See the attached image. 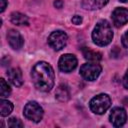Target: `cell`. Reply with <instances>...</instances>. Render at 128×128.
<instances>
[{
    "instance_id": "6",
    "label": "cell",
    "mask_w": 128,
    "mask_h": 128,
    "mask_svg": "<svg viewBox=\"0 0 128 128\" xmlns=\"http://www.w3.org/2000/svg\"><path fill=\"white\" fill-rule=\"evenodd\" d=\"M67 40H68L67 34L61 30L52 32L48 37L49 45L51 46V48H53L56 51H59L62 48H64L67 44Z\"/></svg>"
},
{
    "instance_id": "1",
    "label": "cell",
    "mask_w": 128,
    "mask_h": 128,
    "mask_svg": "<svg viewBox=\"0 0 128 128\" xmlns=\"http://www.w3.org/2000/svg\"><path fill=\"white\" fill-rule=\"evenodd\" d=\"M31 78L34 86L43 92L50 91L55 82V74L52 66L44 61L37 62L31 71Z\"/></svg>"
},
{
    "instance_id": "12",
    "label": "cell",
    "mask_w": 128,
    "mask_h": 128,
    "mask_svg": "<svg viewBox=\"0 0 128 128\" xmlns=\"http://www.w3.org/2000/svg\"><path fill=\"white\" fill-rule=\"evenodd\" d=\"M55 97L61 101V102H66L69 100L70 98V92H69V89L66 85L64 84H61L57 87L56 89V92H55Z\"/></svg>"
},
{
    "instance_id": "20",
    "label": "cell",
    "mask_w": 128,
    "mask_h": 128,
    "mask_svg": "<svg viewBox=\"0 0 128 128\" xmlns=\"http://www.w3.org/2000/svg\"><path fill=\"white\" fill-rule=\"evenodd\" d=\"M122 44L125 48H128V31H126L122 36Z\"/></svg>"
},
{
    "instance_id": "8",
    "label": "cell",
    "mask_w": 128,
    "mask_h": 128,
    "mask_svg": "<svg viewBox=\"0 0 128 128\" xmlns=\"http://www.w3.org/2000/svg\"><path fill=\"white\" fill-rule=\"evenodd\" d=\"M109 120L114 127H121L126 123L127 114L122 107H115L111 110Z\"/></svg>"
},
{
    "instance_id": "21",
    "label": "cell",
    "mask_w": 128,
    "mask_h": 128,
    "mask_svg": "<svg viewBox=\"0 0 128 128\" xmlns=\"http://www.w3.org/2000/svg\"><path fill=\"white\" fill-rule=\"evenodd\" d=\"M123 85L126 89H128V70H127V72L125 73V75L123 77Z\"/></svg>"
},
{
    "instance_id": "5",
    "label": "cell",
    "mask_w": 128,
    "mask_h": 128,
    "mask_svg": "<svg viewBox=\"0 0 128 128\" xmlns=\"http://www.w3.org/2000/svg\"><path fill=\"white\" fill-rule=\"evenodd\" d=\"M23 113H24V116L27 119H29L33 122L41 121L42 118H43V114H44L42 107L35 101L28 102L24 107Z\"/></svg>"
},
{
    "instance_id": "16",
    "label": "cell",
    "mask_w": 128,
    "mask_h": 128,
    "mask_svg": "<svg viewBox=\"0 0 128 128\" xmlns=\"http://www.w3.org/2000/svg\"><path fill=\"white\" fill-rule=\"evenodd\" d=\"M11 93V88L10 86L8 85V83L3 79L1 78L0 79V95L2 98H5V97H8Z\"/></svg>"
},
{
    "instance_id": "19",
    "label": "cell",
    "mask_w": 128,
    "mask_h": 128,
    "mask_svg": "<svg viewBox=\"0 0 128 128\" xmlns=\"http://www.w3.org/2000/svg\"><path fill=\"white\" fill-rule=\"evenodd\" d=\"M72 23L75 24V25H79L82 23V17L79 16V15H74L72 17Z\"/></svg>"
},
{
    "instance_id": "11",
    "label": "cell",
    "mask_w": 128,
    "mask_h": 128,
    "mask_svg": "<svg viewBox=\"0 0 128 128\" xmlns=\"http://www.w3.org/2000/svg\"><path fill=\"white\" fill-rule=\"evenodd\" d=\"M7 76L9 81L14 86H21L23 84V77L22 72L19 68H12L7 72Z\"/></svg>"
},
{
    "instance_id": "10",
    "label": "cell",
    "mask_w": 128,
    "mask_h": 128,
    "mask_svg": "<svg viewBox=\"0 0 128 128\" xmlns=\"http://www.w3.org/2000/svg\"><path fill=\"white\" fill-rule=\"evenodd\" d=\"M7 40L8 43L10 45L11 48H13L14 50H19L22 48L23 44H24V39L21 36V34L14 30V29H10L7 32Z\"/></svg>"
},
{
    "instance_id": "22",
    "label": "cell",
    "mask_w": 128,
    "mask_h": 128,
    "mask_svg": "<svg viewBox=\"0 0 128 128\" xmlns=\"http://www.w3.org/2000/svg\"><path fill=\"white\" fill-rule=\"evenodd\" d=\"M6 6H7V0H1L0 11H1V12H3V11L5 10V8H6Z\"/></svg>"
},
{
    "instance_id": "17",
    "label": "cell",
    "mask_w": 128,
    "mask_h": 128,
    "mask_svg": "<svg viewBox=\"0 0 128 128\" xmlns=\"http://www.w3.org/2000/svg\"><path fill=\"white\" fill-rule=\"evenodd\" d=\"M8 127H10V128H22L23 127V123L18 118L12 117V118H10L8 120Z\"/></svg>"
},
{
    "instance_id": "2",
    "label": "cell",
    "mask_w": 128,
    "mask_h": 128,
    "mask_svg": "<svg viewBox=\"0 0 128 128\" xmlns=\"http://www.w3.org/2000/svg\"><path fill=\"white\" fill-rule=\"evenodd\" d=\"M113 38V31L110 23L107 20H100L93 32H92V40L98 46H106L108 45Z\"/></svg>"
},
{
    "instance_id": "13",
    "label": "cell",
    "mask_w": 128,
    "mask_h": 128,
    "mask_svg": "<svg viewBox=\"0 0 128 128\" xmlns=\"http://www.w3.org/2000/svg\"><path fill=\"white\" fill-rule=\"evenodd\" d=\"M10 19H11V22H12L13 24L18 25V26H21V25H28V23H29L28 17H27L25 14H22V13H20V12H13V13H11Z\"/></svg>"
},
{
    "instance_id": "23",
    "label": "cell",
    "mask_w": 128,
    "mask_h": 128,
    "mask_svg": "<svg viewBox=\"0 0 128 128\" xmlns=\"http://www.w3.org/2000/svg\"><path fill=\"white\" fill-rule=\"evenodd\" d=\"M54 5L56 6V8H61L62 5H63V1L62 0H56L54 2Z\"/></svg>"
},
{
    "instance_id": "9",
    "label": "cell",
    "mask_w": 128,
    "mask_h": 128,
    "mask_svg": "<svg viewBox=\"0 0 128 128\" xmlns=\"http://www.w3.org/2000/svg\"><path fill=\"white\" fill-rule=\"evenodd\" d=\"M112 21L116 27H121L128 22V9L126 8H116L112 12Z\"/></svg>"
},
{
    "instance_id": "4",
    "label": "cell",
    "mask_w": 128,
    "mask_h": 128,
    "mask_svg": "<svg viewBox=\"0 0 128 128\" xmlns=\"http://www.w3.org/2000/svg\"><path fill=\"white\" fill-rule=\"evenodd\" d=\"M101 70H102V68L97 62H88L81 66L80 74L85 80L94 81L100 75Z\"/></svg>"
},
{
    "instance_id": "3",
    "label": "cell",
    "mask_w": 128,
    "mask_h": 128,
    "mask_svg": "<svg viewBox=\"0 0 128 128\" xmlns=\"http://www.w3.org/2000/svg\"><path fill=\"white\" fill-rule=\"evenodd\" d=\"M90 109L95 114H104L111 106V99L107 94H99L93 97L89 102Z\"/></svg>"
},
{
    "instance_id": "7",
    "label": "cell",
    "mask_w": 128,
    "mask_h": 128,
    "mask_svg": "<svg viewBox=\"0 0 128 128\" xmlns=\"http://www.w3.org/2000/svg\"><path fill=\"white\" fill-rule=\"evenodd\" d=\"M77 64H78L77 58L73 54H64V55H62L59 59V62H58L59 69L62 72H65V73H69V72L73 71L76 68Z\"/></svg>"
},
{
    "instance_id": "15",
    "label": "cell",
    "mask_w": 128,
    "mask_h": 128,
    "mask_svg": "<svg viewBox=\"0 0 128 128\" xmlns=\"http://www.w3.org/2000/svg\"><path fill=\"white\" fill-rule=\"evenodd\" d=\"M13 110V104L8 101V100H4L1 99L0 101V114L2 117H6L8 116Z\"/></svg>"
},
{
    "instance_id": "18",
    "label": "cell",
    "mask_w": 128,
    "mask_h": 128,
    "mask_svg": "<svg viewBox=\"0 0 128 128\" xmlns=\"http://www.w3.org/2000/svg\"><path fill=\"white\" fill-rule=\"evenodd\" d=\"M108 1L109 0H94V5H95V7H97V8H101V7H103V6H105L107 3H108Z\"/></svg>"
},
{
    "instance_id": "14",
    "label": "cell",
    "mask_w": 128,
    "mask_h": 128,
    "mask_svg": "<svg viewBox=\"0 0 128 128\" xmlns=\"http://www.w3.org/2000/svg\"><path fill=\"white\" fill-rule=\"evenodd\" d=\"M82 53H83V56L86 60L90 61V62H98L101 60L102 56H101V53L97 52V51H93L89 48H83L82 49Z\"/></svg>"
},
{
    "instance_id": "24",
    "label": "cell",
    "mask_w": 128,
    "mask_h": 128,
    "mask_svg": "<svg viewBox=\"0 0 128 128\" xmlns=\"http://www.w3.org/2000/svg\"><path fill=\"white\" fill-rule=\"evenodd\" d=\"M119 1H121V2H127L128 0H119Z\"/></svg>"
}]
</instances>
